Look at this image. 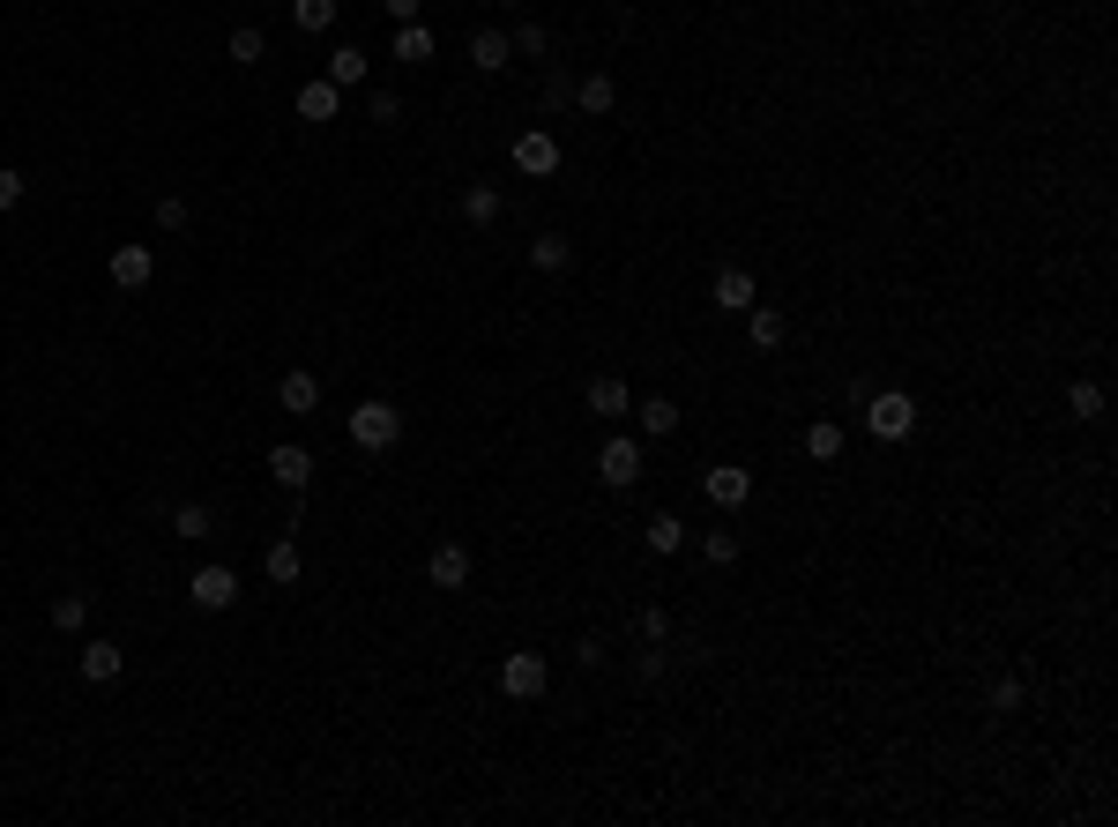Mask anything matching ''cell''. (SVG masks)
Instances as JSON below:
<instances>
[{
  "instance_id": "11",
  "label": "cell",
  "mask_w": 1118,
  "mask_h": 827,
  "mask_svg": "<svg viewBox=\"0 0 1118 827\" xmlns=\"http://www.w3.org/2000/svg\"><path fill=\"white\" fill-rule=\"evenodd\" d=\"M336 112H344V90H336V82H298V120H314V127H328V120H336Z\"/></svg>"
},
{
  "instance_id": "5",
  "label": "cell",
  "mask_w": 1118,
  "mask_h": 827,
  "mask_svg": "<svg viewBox=\"0 0 1118 827\" xmlns=\"http://www.w3.org/2000/svg\"><path fill=\"white\" fill-rule=\"evenodd\" d=\"M701 492H709V507H745L753 500V470H745V462H709V470H701Z\"/></svg>"
},
{
  "instance_id": "8",
  "label": "cell",
  "mask_w": 1118,
  "mask_h": 827,
  "mask_svg": "<svg viewBox=\"0 0 1118 827\" xmlns=\"http://www.w3.org/2000/svg\"><path fill=\"white\" fill-rule=\"evenodd\" d=\"M515 172H530V179H552V172H560V142H552L545 127L515 134Z\"/></svg>"
},
{
  "instance_id": "18",
  "label": "cell",
  "mask_w": 1118,
  "mask_h": 827,
  "mask_svg": "<svg viewBox=\"0 0 1118 827\" xmlns=\"http://www.w3.org/2000/svg\"><path fill=\"white\" fill-rule=\"evenodd\" d=\"M745 336H753V351H775V343H783V313L753 299V306H745Z\"/></svg>"
},
{
  "instance_id": "29",
  "label": "cell",
  "mask_w": 1118,
  "mask_h": 827,
  "mask_svg": "<svg viewBox=\"0 0 1118 827\" xmlns=\"http://www.w3.org/2000/svg\"><path fill=\"white\" fill-rule=\"evenodd\" d=\"M52 627L82 634V627H90V597H52Z\"/></svg>"
},
{
  "instance_id": "40",
  "label": "cell",
  "mask_w": 1118,
  "mask_h": 827,
  "mask_svg": "<svg viewBox=\"0 0 1118 827\" xmlns=\"http://www.w3.org/2000/svg\"><path fill=\"white\" fill-rule=\"evenodd\" d=\"M499 8H522V0H499Z\"/></svg>"
},
{
  "instance_id": "14",
  "label": "cell",
  "mask_w": 1118,
  "mask_h": 827,
  "mask_svg": "<svg viewBox=\"0 0 1118 827\" xmlns=\"http://www.w3.org/2000/svg\"><path fill=\"white\" fill-rule=\"evenodd\" d=\"M120 664H127L120 641H82V678H90V686H112V678H120Z\"/></svg>"
},
{
  "instance_id": "30",
  "label": "cell",
  "mask_w": 1118,
  "mask_h": 827,
  "mask_svg": "<svg viewBox=\"0 0 1118 827\" xmlns=\"http://www.w3.org/2000/svg\"><path fill=\"white\" fill-rule=\"evenodd\" d=\"M291 23L298 30H328L336 23V0H291Z\"/></svg>"
},
{
  "instance_id": "4",
  "label": "cell",
  "mask_w": 1118,
  "mask_h": 827,
  "mask_svg": "<svg viewBox=\"0 0 1118 827\" xmlns=\"http://www.w3.org/2000/svg\"><path fill=\"white\" fill-rule=\"evenodd\" d=\"M187 604H195V611H231V604H239V575H231L224 559L195 567V581H187Z\"/></svg>"
},
{
  "instance_id": "38",
  "label": "cell",
  "mask_w": 1118,
  "mask_h": 827,
  "mask_svg": "<svg viewBox=\"0 0 1118 827\" xmlns=\"http://www.w3.org/2000/svg\"><path fill=\"white\" fill-rule=\"evenodd\" d=\"M560 104H574V82H567V76L545 82V112H560Z\"/></svg>"
},
{
  "instance_id": "13",
  "label": "cell",
  "mask_w": 1118,
  "mask_h": 827,
  "mask_svg": "<svg viewBox=\"0 0 1118 827\" xmlns=\"http://www.w3.org/2000/svg\"><path fill=\"white\" fill-rule=\"evenodd\" d=\"M425 575H433V589H463V581H471V551H463V545H441L433 559H425Z\"/></svg>"
},
{
  "instance_id": "7",
  "label": "cell",
  "mask_w": 1118,
  "mask_h": 827,
  "mask_svg": "<svg viewBox=\"0 0 1118 827\" xmlns=\"http://www.w3.org/2000/svg\"><path fill=\"white\" fill-rule=\"evenodd\" d=\"M105 276H112L120 291H149V276H157V253H149V247H135V239H127V247H112V261H105Z\"/></svg>"
},
{
  "instance_id": "26",
  "label": "cell",
  "mask_w": 1118,
  "mask_h": 827,
  "mask_svg": "<svg viewBox=\"0 0 1118 827\" xmlns=\"http://www.w3.org/2000/svg\"><path fill=\"white\" fill-rule=\"evenodd\" d=\"M679 545H686V522H679V515H649V551H656V559H671Z\"/></svg>"
},
{
  "instance_id": "33",
  "label": "cell",
  "mask_w": 1118,
  "mask_h": 827,
  "mask_svg": "<svg viewBox=\"0 0 1118 827\" xmlns=\"http://www.w3.org/2000/svg\"><path fill=\"white\" fill-rule=\"evenodd\" d=\"M366 120H373V127H396V120H403V98H396V90H373V98H366Z\"/></svg>"
},
{
  "instance_id": "24",
  "label": "cell",
  "mask_w": 1118,
  "mask_h": 827,
  "mask_svg": "<svg viewBox=\"0 0 1118 827\" xmlns=\"http://www.w3.org/2000/svg\"><path fill=\"white\" fill-rule=\"evenodd\" d=\"M328 82H336V90H358V82H366V52L336 46V52H328Z\"/></svg>"
},
{
  "instance_id": "2",
  "label": "cell",
  "mask_w": 1118,
  "mask_h": 827,
  "mask_svg": "<svg viewBox=\"0 0 1118 827\" xmlns=\"http://www.w3.org/2000/svg\"><path fill=\"white\" fill-rule=\"evenodd\" d=\"M865 432L872 440H910V432H918V402L902 396V388H888V396L872 388L865 396Z\"/></svg>"
},
{
  "instance_id": "27",
  "label": "cell",
  "mask_w": 1118,
  "mask_h": 827,
  "mask_svg": "<svg viewBox=\"0 0 1118 827\" xmlns=\"http://www.w3.org/2000/svg\"><path fill=\"white\" fill-rule=\"evenodd\" d=\"M209 522H217V515H209L201 500H179V507H172V537H187V545H195V537H209Z\"/></svg>"
},
{
  "instance_id": "19",
  "label": "cell",
  "mask_w": 1118,
  "mask_h": 827,
  "mask_svg": "<svg viewBox=\"0 0 1118 827\" xmlns=\"http://www.w3.org/2000/svg\"><path fill=\"white\" fill-rule=\"evenodd\" d=\"M463 217H471L477 231H485V225H499V217H507V201H499V187H485V179H477L471 195H463Z\"/></svg>"
},
{
  "instance_id": "9",
  "label": "cell",
  "mask_w": 1118,
  "mask_h": 827,
  "mask_svg": "<svg viewBox=\"0 0 1118 827\" xmlns=\"http://www.w3.org/2000/svg\"><path fill=\"white\" fill-rule=\"evenodd\" d=\"M269 477L284 485V492H306V485H314V455L298 448V440H276V448H269Z\"/></svg>"
},
{
  "instance_id": "16",
  "label": "cell",
  "mask_w": 1118,
  "mask_h": 827,
  "mask_svg": "<svg viewBox=\"0 0 1118 827\" xmlns=\"http://www.w3.org/2000/svg\"><path fill=\"white\" fill-rule=\"evenodd\" d=\"M753 299H761V291H753L745 269H716V313H745Z\"/></svg>"
},
{
  "instance_id": "34",
  "label": "cell",
  "mask_w": 1118,
  "mask_h": 827,
  "mask_svg": "<svg viewBox=\"0 0 1118 827\" xmlns=\"http://www.w3.org/2000/svg\"><path fill=\"white\" fill-rule=\"evenodd\" d=\"M507 46H515V52H530V60H545V52H552V38H545V23H522L515 38H507Z\"/></svg>"
},
{
  "instance_id": "15",
  "label": "cell",
  "mask_w": 1118,
  "mask_h": 827,
  "mask_svg": "<svg viewBox=\"0 0 1118 827\" xmlns=\"http://www.w3.org/2000/svg\"><path fill=\"white\" fill-rule=\"evenodd\" d=\"M298 567H306V559H298V529H291V537H276V545H269V559H261V575H269L276 589H291V581H298Z\"/></svg>"
},
{
  "instance_id": "17",
  "label": "cell",
  "mask_w": 1118,
  "mask_h": 827,
  "mask_svg": "<svg viewBox=\"0 0 1118 827\" xmlns=\"http://www.w3.org/2000/svg\"><path fill=\"white\" fill-rule=\"evenodd\" d=\"M574 104H582L590 120H604V112L620 104V82H612V76H582V82H574Z\"/></svg>"
},
{
  "instance_id": "10",
  "label": "cell",
  "mask_w": 1118,
  "mask_h": 827,
  "mask_svg": "<svg viewBox=\"0 0 1118 827\" xmlns=\"http://www.w3.org/2000/svg\"><path fill=\"white\" fill-rule=\"evenodd\" d=\"M276 402H284L291 418H306V410H321V373H306V366H291V373L276 380Z\"/></svg>"
},
{
  "instance_id": "37",
  "label": "cell",
  "mask_w": 1118,
  "mask_h": 827,
  "mask_svg": "<svg viewBox=\"0 0 1118 827\" xmlns=\"http://www.w3.org/2000/svg\"><path fill=\"white\" fill-rule=\"evenodd\" d=\"M23 187H30L23 172H8V165H0V209H16V201H23Z\"/></svg>"
},
{
  "instance_id": "23",
  "label": "cell",
  "mask_w": 1118,
  "mask_h": 827,
  "mask_svg": "<svg viewBox=\"0 0 1118 827\" xmlns=\"http://www.w3.org/2000/svg\"><path fill=\"white\" fill-rule=\"evenodd\" d=\"M396 60H403V68H425V60H433V30H425V23H396Z\"/></svg>"
},
{
  "instance_id": "31",
  "label": "cell",
  "mask_w": 1118,
  "mask_h": 827,
  "mask_svg": "<svg viewBox=\"0 0 1118 827\" xmlns=\"http://www.w3.org/2000/svg\"><path fill=\"white\" fill-rule=\"evenodd\" d=\"M701 559H709V567H731V559H739V537H731V529H709V537H701Z\"/></svg>"
},
{
  "instance_id": "21",
  "label": "cell",
  "mask_w": 1118,
  "mask_h": 827,
  "mask_svg": "<svg viewBox=\"0 0 1118 827\" xmlns=\"http://www.w3.org/2000/svg\"><path fill=\"white\" fill-rule=\"evenodd\" d=\"M634 426H642L649 440H664V432H679V402H671V396H649L642 410H634Z\"/></svg>"
},
{
  "instance_id": "3",
  "label": "cell",
  "mask_w": 1118,
  "mask_h": 827,
  "mask_svg": "<svg viewBox=\"0 0 1118 827\" xmlns=\"http://www.w3.org/2000/svg\"><path fill=\"white\" fill-rule=\"evenodd\" d=\"M545 686H552V671H545V656H537V649L499 656V694H507V701H537Z\"/></svg>"
},
{
  "instance_id": "1",
  "label": "cell",
  "mask_w": 1118,
  "mask_h": 827,
  "mask_svg": "<svg viewBox=\"0 0 1118 827\" xmlns=\"http://www.w3.org/2000/svg\"><path fill=\"white\" fill-rule=\"evenodd\" d=\"M396 440H403V410H396V402L366 396L358 410H350V448H366V455H388Z\"/></svg>"
},
{
  "instance_id": "6",
  "label": "cell",
  "mask_w": 1118,
  "mask_h": 827,
  "mask_svg": "<svg viewBox=\"0 0 1118 827\" xmlns=\"http://www.w3.org/2000/svg\"><path fill=\"white\" fill-rule=\"evenodd\" d=\"M596 477H604L612 492H626V485L642 477V440H604V448H596Z\"/></svg>"
},
{
  "instance_id": "12",
  "label": "cell",
  "mask_w": 1118,
  "mask_h": 827,
  "mask_svg": "<svg viewBox=\"0 0 1118 827\" xmlns=\"http://www.w3.org/2000/svg\"><path fill=\"white\" fill-rule=\"evenodd\" d=\"M626 410H634L626 380H620V373H596V380H590V418H626Z\"/></svg>"
},
{
  "instance_id": "28",
  "label": "cell",
  "mask_w": 1118,
  "mask_h": 827,
  "mask_svg": "<svg viewBox=\"0 0 1118 827\" xmlns=\"http://www.w3.org/2000/svg\"><path fill=\"white\" fill-rule=\"evenodd\" d=\"M224 52H231L239 68H254V60L269 52V38H261V23H239V30H231V46H224Z\"/></svg>"
},
{
  "instance_id": "39",
  "label": "cell",
  "mask_w": 1118,
  "mask_h": 827,
  "mask_svg": "<svg viewBox=\"0 0 1118 827\" xmlns=\"http://www.w3.org/2000/svg\"><path fill=\"white\" fill-rule=\"evenodd\" d=\"M380 8H388L396 23H418V0H380Z\"/></svg>"
},
{
  "instance_id": "25",
  "label": "cell",
  "mask_w": 1118,
  "mask_h": 827,
  "mask_svg": "<svg viewBox=\"0 0 1118 827\" xmlns=\"http://www.w3.org/2000/svg\"><path fill=\"white\" fill-rule=\"evenodd\" d=\"M507 52H515V46H507V30H477V38H471V60L485 68V76H493V68H507Z\"/></svg>"
},
{
  "instance_id": "20",
  "label": "cell",
  "mask_w": 1118,
  "mask_h": 827,
  "mask_svg": "<svg viewBox=\"0 0 1118 827\" xmlns=\"http://www.w3.org/2000/svg\"><path fill=\"white\" fill-rule=\"evenodd\" d=\"M574 261V239H560V231H545V239H530V269H545V276H560Z\"/></svg>"
},
{
  "instance_id": "32",
  "label": "cell",
  "mask_w": 1118,
  "mask_h": 827,
  "mask_svg": "<svg viewBox=\"0 0 1118 827\" xmlns=\"http://www.w3.org/2000/svg\"><path fill=\"white\" fill-rule=\"evenodd\" d=\"M1067 402H1074V418H1104V388H1096V380H1074Z\"/></svg>"
},
{
  "instance_id": "35",
  "label": "cell",
  "mask_w": 1118,
  "mask_h": 827,
  "mask_svg": "<svg viewBox=\"0 0 1118 827\" xmlns=\"http://www.w3.org/2000/svg\"><path fill=\"white\" fill-rule=\"evenodd\" d=\"M157 225H165V231H187V201L165 195V201H157Z\"/></svg>"
},
{
  "instance_id": "22",
  "label": "cell",
  "mask_w": 1118,
  "mask_h": 827,
  "mask_svg": "<svg viewBox=\"0 0 1118 827\" xmlns=\"http://www.w3.org/2000/svg\"><path fill=\"white\" fill-rule=\"evenodd\" d=\"M843 440H850V432L835 426V418H813V426H805V455H813V462H835Z\"/></svg>"
},
{
  "instance_id": "36",
  "label": "cell",
  "mask_w": 1118,
  "mask_h": 827,
  "mask_svg": "<svg viewBox=\"0 0 1118 827\" xmlns=\"http://www.w3.org/2000/svg\"><path fill=\"white\" fill-rule=\"evenodd\" d=\"M992 708H999V716H1015V708H1021V678H999V686H992Z\"/></svg>"
}]
</instances>
